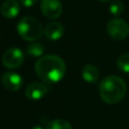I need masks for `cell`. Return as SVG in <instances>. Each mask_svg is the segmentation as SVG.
<instances>
[{
	"label": "cell",
	"mask_w": 129,
	"mask_h": 129,
	"mask_svg": "<svg viewBox=\"0 0 129 129\" xmlns=\"http://www.w3.org/2000/svg\"><path fill=\"white\" fill-rule=\"evenodd\" d=\"M47 92H48V88L45 84L41 82H33L26 87L25 96L29 100L37 101V100L42 99L46 95Z\"/></svg>",
	"instance_id": "8"
},
{
	"label": "cell",
	"mask_w": 129,
	"mask_h": 129,
	"mask_svg": "<svg viewBox=\"0 0 129 129\" xmlns=\"http://www.w3.org/2000/svg\"><path fill=\"white\" fill-rule=\"evenodd\" d=\"M45 129H73L70 122L63 119H54L51 120L47 125Z\"/></svg>",
	"instance_id": "13"
},
{
	"label": "cell",
	"mask_w": 129,
	"mask_h": 129,
	"mask_svg": "<svg viewBox=\"0 0 129 129\" xmlns=\"http://www.w3.org/2000/svg\"><path fill=\"white\" fill-rule=\"evenodd\" d=\"M24 60L23 51L18 47L8 48L2 55V63L7 69H18Z\"/></svg>",
	"instance_id": "5"
},
{
	"label": "cell",
	"mask_w": 129,
	"mask_h": 129,
	"mask_svg": "<svg viewBox=\"0 0 129 129\" xmlns=\"http://www.w3.org/2000/svg\"><path fill=\"white\" fill-rule=\"evenodd\" d=\"M17 32L19 36L27 41H34L42 35L41 23L32 16L22 17L16 25Z\"/></svg>",
	"instance_id": "3"
},
{
	"label": "cell",
	"mask_w": 129,
	"mask_h": 129,
	"mask_svg": "<svg viewBox=\"0 0 129 129\" xmlns=\"http://www.w3.org/2000/svg\"><path fill=\"white\" fill-rule=\"evenodd\" d=\"M108 34L115 40H123L129 35V25L122 19H113L107 24Z\"/></svg>",
	"instance_id": "4"
},
{
	"label": "cell",
	"mask_w": 129,
	"mask_h": 129,
	"mask_svg": "<svg viewBox=\"0 0 129 129\" xmlns=\"http://www.w3.org/2000/svg\"><path fill=\"white\" fill-rule=\"evenodd\" d=\"M82 78L85 82L90 84H95L99 80V70L96 66L92 63H87L83 67Z\"/></svg>",
	"instance_id": "11"
},
{
	"label": "cell",
	"mask_w": 129,
	"mask_h": 129,
	"mask_svg": "<svg viewBox=\"0 0 129 129\" xmlns=\"http://www.w3.org/2000/svg\"><path fill=\"white\" fill-rule=\"evenodd\" d=\"M1 83L6 90L15 92L22 87L23 80L22 77L15 72H6L1 77Z\"/></svg>",
	"instance_id": "7"
},
{
	"label": "cell",
	"mask_w": 129,
	"mask_h": 129,
	"mask_svg": "<svg viewBox=\"0 0 129 129\" xmlns=\"http://www.w3.org/2000/svg\"><path fill=\"white\" fill-rule=\"evenodd\" d=\"M40 9L45 17L55 19L60 16L62 12V5L59 0H41Z\"/></svg>",
	"instance_id": "6"
},
{
	"label": "cell",
	"mask_w": 129,
	"mask_h": 129,
	"mask_svg": "<svg viewBox=\"0 0 129 129\" xmlns=\"http://www.w3.org/2000/svg\"><path fill=\"white\" fill-rule=\"evenodd\" d=\"M109 11L114 16H120L124 11V5L120 0H114L109 5Z\"/></svg>",
	"instance_id": "15"
},
{
	"label": "cell",
	"mask_w": 129,
	"mask_h": 129,
	"mask_svg": "<svg viewBox=\"0 0 129 129\" xmlns=\"http://www.w3.org/2000/svg\"><path fill=\"white\" fill-rule=\"evenodd\" d=\"M98 1H100V2H107V1H109V0H98Z\"/></svg>",
	"instance_id": "18"
},
{
	"label": "cell",
	"mask_w": 129,
	"mask_h": 129,
	"mask_svg": "<svg viewBox=\"0 0 129 129\" xmlns=\"http://www.w3.org/2000/svg\"><path fill=\"white\" fill-rule=\"evenodd\" d=\"M34 70L41 81L48 84H54L64 77L67 68L64 60L60 56L48 54L41 56L36 60Z\"/></svg>",
	"instance_id": "1"
},
{
	"label": "cell",
	"mask_w": 129,
	"mask_h": 129,
	"mask_svg": "<svg viewBox=\"0 0 129 129\" xmlns=\"http://www.w3.org/2000/svg\"><path fill=\"white\" fill-rule=\"evenodd\" d=\"M38 0H20V3L24 6V7H31L33 5H35L37 3Z\"/></svg>",
	"instance_id": "16"
},
{
	"label": "cell",
	"mask_w": 129,
	"mask_h": 129,
	"mask_svg": "<svg viewBox=\"0 0 129 129\" xmlns=\"http://www.w3.org/2000/svg\"><path fill=\"white\" fill-rule=\"evenodd\" d=\"M43 33L46 36V38L50 40H57L63 35L64 28L61 23L57 21H51L45 25L43 29Z\"/></svg>",
	"instance_id": "9"
},
{
	"label": "cell",
	"mask_w": 129,
	"mask_h": 129,
	"mask_svg": "<svg viewBox=\"0 0 129 129\" xmlns=\"http://www.w3.org/2000/svg\"><path fill=\"white\" fill-rule=\"evenodd\" d=\"M0 11L5 18L12 19L18 15L20 11V7L16 0H5L1 4Z\"/></svg>",
	"instance_id": "10"
},
{
	"label": "cell",
	"mask_w": 129,
	"mask_h": 129,
	"mask_svg": "<svg viewBox=\"0 0 129 129\" xmlns=\"http://www.w3.org/2000/svg\"><path fill=\"white\" fill-rule=\"evenodd\" d=\"M126 90V83L118 76L105 77L99 84L100 97L105 103L109 105L119 103L125 97Z\"/></svg>",
	"instance_id": "2"
},
{
	"label": "cell",
	"mask_w": 129,
	"mask_h": 129,
	"mask_svg": "<svg viewBox=\"0 0 129 129\" xmlns=\"http://www.w3.org/2000/svg\"><path fill=\"white\" fill-rule=\"evenodd\" d=\"M31 129H43V128L40 127V126H34V127H32Z\"/></svg>",
	"instance_id": "17"
},
{
	"label": "cell",
	"mask_w": 129,
	"mask_h": 129,
	"mask_svg": "<svg viewBox=\"0 0 129 129\" xmlns=\"http://www.w3.org/2000/svg\"><path fill=\"white\" fill-rule=\"evenodd\" d=\"M116 64L120 71L129 74V52L120 55L116 61Z\"/></svg>",
	"instance_id": "14"
},
{
	"label": "cell",
	"mask_w": 129,
	"mask_h": 129,
	"mask_svg": "<svg viewBox=\"0 0 129 129\" xmlns=\"http://www.w3.org/2000/svg\"><path fill=\"white\" fill-rule=\"evenodd\" d=\"M44 52V46L40 42H32L26 47V53L32 57H40Z\"/></svg>",
	"instance_id": "12"
}]
</instances>
